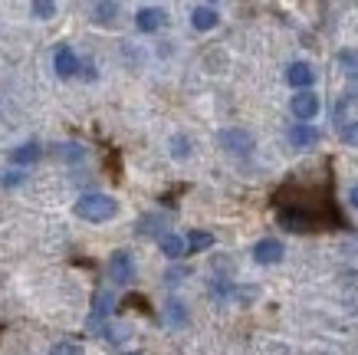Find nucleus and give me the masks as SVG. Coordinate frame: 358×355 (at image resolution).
Here are the masks:
<instances>
[{"instance_id":"obj_1","label":"nucleus","mask_w":358,"mask_h":355,"mask_svg":"<svg viewBox=\"0 0 358 355\" xmlns=\"http://www.w3.org/2000/svg\"><path fill=\"white\" fill-rule=\"evenodd\" d=\"M119 214V201L109 197V194H83L76 201V217L89 221V224H102V221H112V217Z\"/></svg>"},{"instance_id":"obj_2","label":"nucleus","mask_w":358,"mask_h":355,"mask_svg":"<svg viewBox=\"0 0 358 355\" xmlns=\"http://www.w3.org/2000/svg\"><path fill=\"white\" fill-rule=\"evenodd\" d=\"M280 227L282 230H289V234H306V230H313L315 227V217L306 211V207L293 204V207H280Z\"/></svg>"},{"instance_id":"obj_3","label":"nucleus","mask_w":358,"mask_h":355,"mask_svg":"<svg viewBox=\"0 0 358 355\" xmlns=\"http://www.w3.org/2000/svg\"><path fill=\"white\" fill-rule=\"evenodd\" d=\"M109 277L115 286H129L135 280V260H131L129 250H115L109 257Z\"/></svg>"},{"instance_id":"obj_4","label":"nucleus","mask_w":358,"mask_h":355,"mask_svg":"<svg viewBox=\"0 0 358 355\" xmlns=\"http://www.w3.org/2000/svg\"><path fill=\"white\" fill-rule=\"evenodd\" d=\"M217 141H220V148L224 151H230V155H250L253 151V135H250L247 129H224L217 135Z\"/></svg>"},{"instance_id":"obj_5","label":"nucleus","mask_w":358,"mask_h":355,"mask_svg":"<svg viewBox=\"0 0 358 355\" xmlns=\"http://www.w3.org/2000/svg\"><path fill=\"white\" fill-rule=\"evenodd\" d=\"M282 253H286V247H282L276 237H263V240H257V247H253V260H257L260 267H273V263H280Z\"/></svg>"},{"instance_id":"obj_6","label":"nucleus","mask_w":358,"mask_h":355,"mask_svg":"<svg viewBox=\"0 0 358 355\" xmlns=\"http://www.w3.org/2000/svg\"><path fill=\"white\" fill-rule=\"evenodd\" d=\"M319 109H322V102H319V96H315L313 89H309V92H296L293 102H289V112H293L299 122L315 118V116H319Z\"/></svg>"},{"instance_id":"obj_7","label":"nucleus","mask_w":358,"mask_h":355,"mask_svg":"<svg viewBox=\"0 0 358 355\" xmlns=\"http://www.w3.org/2000/svg\"><path fill=\"white\" fill-rule=\"evenodd\" d=\"M53 69L59 79H69V76H76L79 73V56L73 53V46H56V53H53Z\"/></svg>"},{"instance_id":"obj_8","label":"nucleus","mask_w":358,"mask_h":355,"mask_svg":"<svg viewBox=\"0 0 358 355\" xmlns=\"http://www.w3.org/2000/svg\"><path fill=\"white\" fill-rule=\"evenodd\" d=\"M319 139H322V132L309 125V122H296L289 129V145L293 148H313V145H319Z\"/></svg>"},{"instance_id":"obj_9","label":"nucleus","mask_w":358,"mask_h":355,"mask_svg":"<svg viewBox=\"0 0 358 355\" xmlns=\"http://www.w3.org/2000/svg\"><path fill=\"white\" fill-rule=\"evenodd\" d=\"M286 83L296 89V92H309V86L315 83V73L309 63H289L286 69Z\"/></svg>"},{"instance_id":"obj_10","label":"nucleus","mask_w":358,"mask_h":355,"mask_svg":"<svg viewBox=\"0 0 358 355\" xmlns=\"http://www.w3.org/2000/svg\"><path fill=\"white\" fill-rule=\"evenodd\" d=\"M217 20H220V13L214 11L210 4H197L194 11H191V27H194V30H201V33L214 30V27H217Z\"/></svg>"},{"instance_id":"obj_11","label":"nucleus","mask_w":358,"mask_h":355,"mask_svg":"<svg viewBox=\"0 0 358 355\" xmlns=\"http://www.w3.org/2000/svg\"><path fill=\"white\" fill-rule=\"evenodd\" d=\"M162 23H164V11H162V7H141V11L135 13V27H138L141 33L162 30Z\"/></svg>"},{"instance_id":"obj_12","label":"nucleus","mask_w":358,"mask_h":355,"mask_svg":"<svg viewBox=\"0 0 358 355\" xmlns=\"http://www.w3.org/2000/svg\"><path fill=\"white\" fill-rule=\"evenodd\" d=\"M135 234L138 237H158V240H162V237L171 234V230H164V217L162 214H145L138 224H135Z\"/></svg>"},{"instance_id":"obj_13","label":"nucleus","mask_w":358,"mask_h":355,"mask_svg":"<svg viewBox=\"0 0 358 355\" xmlns=\"http://www.w3.org/2000/svg\"><path fill=\"white\" fill-rule=\"evenodd\" d=\"M158 247H162V253L168 260H181L187 253V240L185 237H178V234H164L162 240H158Z\"/></svg>"},{"instance_id":"obj_14","label":"nucleus","mask_w":358,"mask_h":355,"mask_svg":"<svg viewBox=\"0 0 358 355\" xmlns=\"http://www.w3.org/2000/svg\"><path fill=\"white\" fill-rule=\"evenodd\" d=\"M40 145L36 141H30V145H20V148H13L10 151V162L13 165H33V162H40Z\"/></svg>"},{"instance_id":"obj_15","label":"nucleus","mask_w":358,"mask_h":355,"mask_svg":"<svg viewBox=\"0 0 358 355\" xmlns=\"http://www.w3.org/2000/svg\"><path fill=\"white\" fill-rule=\"evenodd\" d=\"M109 306H112V293L109 290H99L96 293V309H92V316H89V326L96 329L106 316H109Z\"/></svg>"},{"instance_id":"obj_16","label":"nucleus","mask_w":358,"mask_h":355,"mask_svg":"<svg viewBox=\"0 0 358 355\" xmlns=\"http://www.w3.org/2000/svg\"><path fill=\"white\" fill-rule=\"evenodd\" d=\"M185 240H187V253H201V250L214 247V234H207V230H191Z\"/></svg>"},{"instance_id":"obj_17","label":"nucleus","mask_w":358,"mask_h":355,"mask_svg":"<svg viewBox=\"0 0 358 355\" xmlns=\"http://www.w3.org/2000/svg\"><path fill=\"white\" fill-rule=\"evenodd\" d=\"M164 319L171 326H185L187 323V309H185V302H178V300H171L168 306H164Z\"/></svg>"},{"instance_id":"obj_18","label":"nucleus","mask_w":358,"mask_h":355,"mask_svg":"<svg viewBox=\"0 0 358 355\" xmlns=\"http://www.w3.org/2000/svg\"><path fill=\"white\" fill-rule=\"evenodd\" d=\"M92 13H96L99 23H112V20H115V13H119V4H112V0H102V4H96V7H92Z\"/></svg>"},{"instance_id":"obj_19","label":"nucleus","mask_w":358,"mask_h":355,"mask_svg":"<svg viewBox=\"0 0 358 355\" xmlns=\"http://www.w3.org/2000/svg\"><path fill=\"white\" fill-rule=\"evenodd\" d=\"M171 158H178V162L191 158V139L187 135H174L171 139Z\"/></svg>"},{"instance_id":"obj_20","label":"nucleus","mask_w":358,"mask_h":355,"mask_svg":"<svg viewBox=\"0 0 358 355\" xmlns=\"http://www.w3.org/2000/svg\"><path fill=\"white\" fill-rule=\"evenodd\" d=\"M59 158H66V162H83L86 158V148L83 145H76V141H69V145H59V151H56Z\"/></svg>"},{"instance_id":"obj_21","label":"nucleus","mask_w":358,"mask_h":355,"mask_svg":"<svg viewBox=\"0 0 358 355\" xmlns=\"http://www.w3.org/2000/svg\"><path fill=\"white\" fill-rule=\"evenodd\" d=\"M33 11V17H36V20H50V17H53L56 13V4H46V0H36V4H33L30 7Z\"/></svg>"},{"instance_id":"obj_22","label":"nucleus","mask_w":358,"mask_h":355,"mask_svg":"<svg viewBox=\"0 0 358 355\" xmlns=\"http://www.w3.org/2000/svg\"><path fill=\"white\" fill-rule=\"evenodd\" d=\"M338 63L345 66V73H352L358 79V53H352V50H342V53H338Z\"/></svg>"},{"instance_id":"obj_23","label":"nucleus","mask_w":358,"mask_h":355,"mask_svg":"<svg viewBox=\"0 0 358 355\" xmlns=\"http://www.w3.org/2000/svg\"><path fill=\"white\" fill-rule=\"evenodd\" d=\"M50 355H83V349H79L76 342H56L53 349H50Z\"/></svg>"},{"instance_id":"obj_24","label":"nucleus","mask_w":358,"mask_h":355,"mask_svg":"<svg viewBox=\"0 0 358 355\" xmlns=\"http://www.w3.org/2000/svg\"><path fill=\"white\" fill-rule=\"evenodd\" d=\"M342 141L352 145V148H358V122H348L345 129H342Z\"/></svg>"},{"instance_id":"obj_25","label":"nucleus","mask_w":358,"mask_h":355,"mask_svg":"<svg viewBox=\"0 0 358 355\" xmlns=\"http://www.w3.org/2000/svg\"><path fill=\"white\" fill-rule=\"evenodd\" d=\"M20 181H23L20 172H3V174H0V188H17Z\"/></svg>"},{"instance_id":"obj_26","label":"nucleus","mask_w":358,"mask_h":355,"mask_svg":"<svg viewBox=\"0 0 358 355\" xmlns=\"http://www.w3.org/2000/svg\"><path fill=\"white\" fill-rule=\"evenodd\" d=\"M234 300H240V302L257 300V290H253V286H234Z\"/></svg>"},{"instance_id":"obj_27","label":"nucleus","mask_w":358,"mask_h":355,"mask_svg":"<svg viewBox=\"0 0 358 355\" xmlns=\"http://www.w3.org/2000/svg\"><path fill=\"white\" fill-rule=\"evenodd\" d=\"M79 73L92 83V79H96V66H92V60H79Z\"/></svg>"},{"instance_id":"obj_28","label":"nucleus","mask_w":358,"mask_h":355,"mask_svg":"<svg viewBox=\"0 0 358 355\" xmlns=\"http://www.w3.org/2000/svg\"><path fill=\"white\" fill-rule=\"evenodd\" d=\"M348 201H352V207H355V211H358V184H355V188H352V191H348Z\"/></svg>"}]
</instances>
